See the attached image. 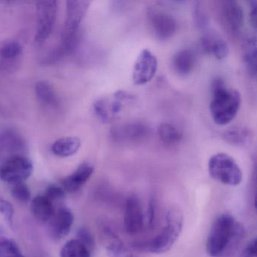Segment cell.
I'll use <instances>...</instances> for the list:
<instances>
[{"label": "cell", "mask_w": 257, "mask_h": 257, "mask_svg": "<svg viewBox=\"0 0 257 257\" xmlns=\"http://www.w3.org/2000/svg\"><path fill=\"white\" fill-rule=\"evenodd\" d=\"M244 228L230 214L218 216L210 228L206 250L211 257H219L237 246L244 235Z\"/></svg>", "instance_id": "cell-1"}, {"label": "cell", "mask_w": 257, "mask_h": 257, "mask_svg": "<svg viewBox=\"0 0 257 257\" xmlns=\"http://www.w3.org/2000/svg\"><path fill=\"white\" fill-rule=\"evenodd\" d=\"M240 95L238 91L225 87L222 79H216L212 85L210 112L216 124L219 125L231 122L238 112Z\"/></svg>", "instance_id": "cell-2"}, {"label": "cell", "mask_w": 257, "mask_h": 257, "mask_svg": "<svg viewBox=\"0 0 257 257\" xmlns=\"http://www.w3.org/2000/svg\"><path fill=\"white\" fill-rule=\"evenodd\" d=\"M183 216L177 208H171L167 213L162 231L149 243L144 244V249L155 254H162L169 250L181 233Z\"/></svg>", "instance_id": "cell-3"}, {"label": "cell", "mask_w": 257, "mask_h": 257, "mask_svg": "<svg viewBox=\"0 0 257 257\" xmlns=\"http://www.w3.org/2000/svg\"><path fill=\"white\" fill-rule=\"evenodd\" d=\"M210 177L228 186H238L243 179L241 170L235 161L225 153H218L208 162Z\"/></svg>", "instance_id": "cell-4"}, {"label": "cell", "mask_w": 257, "mask_h": 257, "mask_svg": "<svg viewBox=\"0 0 257 257\" xmlns=\"http://www.w3.org/2000/svg\"><path fill=\"white\" fill-rule=\"evenodd\" d=\"M34 171L32 162L24 155L12 156L0 166V179L14 184L28 180Z\"/></svg>", "instance_id": "cell-5"}, {"label": "cell", "mask_w": 257, "mask_h": 257, "mask_svg": "<svg viewBox=\"0 0 257 257\" xmlns=\"http://www.w3.org/2000/svg\"><path fill=\"white\" fill-rule=\"evenodd\" d=\"M37 24L35 40L43 43L50 37L53 31L58 12L57 1H38L36 4Z\"/></svg>", "instance_id": "cell-6"}, {"label": "cell", "mask_w": 257, "mask_h": 257, "mask_svg": "<svg viewBox=\"0 0 257 257\" xmlns=\"http://www.w3.org/2000/svg\"><path fill=\"white\" fill-rule=\"evenodd\" d=\"M133 99V96L126 91H116L112 97L97 100L94 103V112L102 122H111L122 110L123 103Z\"/></svg>", "instance_id": "cell-7"}, {"label": "cell", "mask_w": 257, "mask_h": 257, "mask_svg": "<svg viewBox=\"0 0 257 257\" xmlns=\"http://www.w3.org/2000/svg\"><path fill=\"white\" fill-rule=\"evenodd\" d=\"M144 224L145 214L141 199L138 195H129L124 209V227L126 232L135 235L142 231Z\"/></svg>", "instance_id": "cell-8"}, {"label": "cell", "mask_w": 257, "mask_h": 257, "mask_svg": "<svg viewBox=\"0 0 257 257\" xmlns=\"http://www.w3.org/2000/svg\"><path fill=\"white\" fill-rule=\"evenodd\" d=\"M91 2L81 0H70L66 3L67 16L63 31V40L76 36V32L85 18Z\"/></svg>", "instance_id": "cell-9"}, {"label": "cell", "mask_w": 257, "mask_h": 257, "mask_svg": "<svg viewBox=\"0 0 257 257\" xmlns=\"http://www.w3.org/2000/svg\"><path fill=\"white\" fill-rule=\"evenodd\" d=\"M158 61L148 49L141 51L134 65L133 79L135 85H141L150 82L156 75Z\"/></svg>", "instance_id": "cell-10"}, {"label": "cell", "mask_w": 257, "mask_h": 257, "mask_svg": "<svg viewBox=\"0 0 257 257\" xmlns=\"http://www.w3.org/2000/svg\"><path fill=\"white\" fill-rule=\"evenodd\" d=\"M220 19L224 26L232 34L240 32L243 26V11L241 6L234 0H225L219 7Z\"/></svg>", "instance_id": "cell-11"}, {"label": "cell", "mask_w": 257, "mask_h": 257, "mask_svg": "<svg viewBox=\"0 0 257 257\" xmlns=\"http://www.w3.org/2000/svg\"><path fill=\"white\" fill-rule=\"evenodd\" d=\"M149 23L158 40L165 41L172 37L177 31L175 19L168 13L159 10L149 12Z\"/></svg>", "instance_id": "cell-12"}, {"label": "cell", "mask_w": 257, "mask_h": 257, "mask_svg": "<svg viewBox=\"0 0 257 257\" xmlns=\"http://www.w3.org/2000/svg\"><path fill=\"white\" fill-rule=\"evenodd\" d=\"M49 222L51 237L55 240H61L65 237L71 230L74 222V216L68 207H61L55 211Z\"/></svg>", "instance_id": "cell-13"}, {"label": "cell", "mask_w": 257, "mask_h": 257, "mask_svg": "<svg viewBox=\"0 0 257 257\" xmlns=\"http://www.w3.org/2000/svg\"><path fill=\"white\" fill-rule=\"evenodd\" d=\"M148 133V127L143 123L128 122L115 126L111 130L110 135L116 142L130 143L141 141Z\"/></svg>", "instance_id": "cell-14"}, {"label": "cell", "mask_w": 257, "mask_h": 257, "mask_svg": "<svg viewBox=\"0 0 257 257\" xmlns=\"http://www.w3.org/2000/svg\"><path fill=\"white\" fill-rule=\"evenodd\" d=\"M26 150L25 140L14 131L7 130L0 134V156L6 159L12 156L23 155Z\"/></svg>", "instance_id": "cell-15"}, {"label": "cell", "mask_w": 257, "mask_h": 257, "mask_svg": "<svg viewBox=\"0 0 257 257\" xmlns=\"http://www.w3.org/2000/svg\"><path fill=\"white\" fill-rule=\"evenodd\" d=\"M94 173V167L88 162L81 164L76 171L68 177L63 179L61 186L66 192L74 193L79 191Z\"/></svg>", "instance_id": "cell-16"}, {"label": "cell", "mask_w": 257, "mask_h": 257, "mask_svg": "<svg viewBox=\"0 0 257 257\" xmlns=\"http://www.w3.org/2000/svg\"><path fill=\"white\" fill-rule=\"evenodd\" d=\"M103 234L108 257H135L110 225L103 226Z\"/></svg>", "instance_id": "cell-17"}, {"label": "cell", "mask_w": 257, "mask_h": 257, "mask_svg": "<svg viewBox=\"0 0 257 257\" xmlns=\"http://www.w3.org/2000/svg\"><path fill=\"white\" fill-rule=\"evenodd\" d=\"M201 46L205 52L217 59H223L228 55V48L226 42L213 33H208L203 37Z\"/></svg>", "instance_id": "cell-18"}, {"label": "cell", "mask_w": 257, "mask_h": 257, "mask_svg": "<svg viewBox=\"0 0 257 257\" xmlns=\"http://www.w3.org/2000/svg\"><path fill=\"white\" fill-rule=\"evenodd\" d=\"M196 64V55L190 49H182L173 57L172 67L179 75L189 74Z\"/></svg>", "instance_id": "cell-19"}, {"label": "cell", "mask_w": 257, "mask_h": 257, "mask_svg": "<svg viewBox=\"0 0 257 257\" xmlns=\"http://www.w3.org/2000/svg\"><path fill=\"white\" fill-rule=\"evenodd\" d=\"M31 207L34 217L41 222H49L55 213L53 203L44 195L36 196L31 201Z\"/></svg>", "instance_id": "cell-20"}, {"label": "cell", "mask_w": 257, "mask_h": 257, "mask_svg": "<svg viewBox=\"0 0 257 257\" xmlns=\"http://www.w3.org/2000/svg\"><path fill=\"white\" fill-rule=\"evenodd\" d=\"M81 147L80 140L76 137H65L53 143L52 151L56 156L61 158L70 157L79 151Z\"/></svg>", "instance_id": "cell-21"}, {"label": "cell", "mask_w": 257, "mask_h": 257, "mask_svg": "<svg viewBox=\"0 0 257 257\" xmlns=\"http://www.w3.org/2000/svg\"><path fill=\"white\" fill-rule=\"evenodd\" d=\"M243 60L248 71L252 75L256 74V39L255 36L246 39L243 42Z\"/></svg>", "instance_id": "cell-22"}, {"label": "cell", "mask_w": 257, "mask_h": 257, "mask_svg": "<svg viewBox=\"0 0 257 257\" xmlns=\"http://www.w3.org/2000/svg\"><path fill=\"white\" fill-rule=\"evenodd\" d=\"M35 93L37 98L43 104L49 106H56L58 98L52 85L46 81L37 82L35 86Z\"/></svg>", "instance_id": "cell-23"}, {"label": "cell", "mask_w": 257, "mask_h": 257, "mask_svg": "<svg viewBox=\"0 0 257 257\" xmlns=\"http://www.w3.org/2000/svg\"><path fill=\"white\" fill-rule=\"evenodd\" d=\"M61 257H91V252L77 239H73L64 245Z\"/></svg>", "instance_id": "cell-24"}, {"label": "cell", "mask_w": 257, "mask_h": 257, "mask_svg": "<svg viewBox=\"0 0 257 257\" xmlns=\"http://www.w3.org/2000/svg\"><path fill=\"white\" fill-rule=\"evenodd\" d=\"M159 138L167 144H178L182 139V133L173 124L162 123L158 128Z\"/></svg>", "instance_id": "cell-25"}, {"label": "cell", "mask_w": 257, "mask_h": 257, "mask_svg": "<svg viewBox=\"0 0 257 257\" xmlns=\"http://www.w3.org/2000/svg\"><path fill=\"white\" fill-rule=\"evenodd\" d=\"M0 257H25L18 243L9 237H0Z\"/></svg>", "instance_id": "cell-26"}, {"label": "cell", "mask_w": 257, "mask_h": 257, "mask_svg": "<svg viewBox=\"0 0 257 257\" xmlns=\"http://www.w3.org/2000/svg\"><path fill=\"white\" fill-rule=\"evenodd\" d=\"M23 47L20 43L15 40L8 41L0 47V57L4 60L11 61L20 56L22 53Z\"/></svg>", "instance_id": "cell-27"}, {"label": "cell", "mask_w": 257, "mask_h": 257, "mask_svg": "<svg viewBox=\"0 0 257 257\" xmlns=\"http://www.w3.org/2000/svg\"><path fill=\"white\" fill-rule=\"evenodd\" d=\"M224 138L229 144L234 145H242L248 139V133L245 129L240 127H232L228 129L224 134Z\"/></svg>", "instance_id": "cell-28"}, {"label": "cell", "mask_w": 257, "mask_h": 257, "mask_svg": "<svg viewBox=\"0 0 257 257\" xmlns=\"http://www.w3.org/2000/svg\"><path fill=\"white\" fill-rule=\"evenodd\" d=\"M12 186V195L16 198L17 201L21 202L26 203L31 200V192L29 187L27 186L25 182L22 183H14Z\"/></svg>", "instance_id": "cell-29"}, {"label": "cell", "mask_w": 257, "mask_h": 257, "mask_svg": "<svg viewBox=\"0 0 257 257\" xmlns=\"http://www.w3.org/2000/svg\"><path fill=\"white\" fill-rule=\"evenodd\" d=\"M76 236H77V240L84 246H86L90 252L94 249V245H95L94 237L89 229L85 227H82L78 230Z\"/></svg>", "instance_id": "cell-30"}, {"label": "cell", "mask_w": 257, "mask_h": 257, "mask_svg": "<svg viewBox=\"0 0 257 257\" xmlns=\"http://www.w3.org/2000/svg\"><path fill=\"white\" fill-rule=\"evenodd\" d=\"M66 193L67 192L60 185L50 184L46 189L44 195L53 203V201H58V200L65 198Z\"/></svg>", "instance_id": "cell-31"}, {"label": "cell", "mask_w": 257, "mask_h": 257, "mask_svg": "<svg viewBox=\"0 0 257 257\" xmlns=\"http://www.w3.org/2000/svg\"><path fill=\"white\" fill-rule=\"evenodd\" d=\"M194 20L198 28H205L208 23L207 14L201 8L200 3H195V6L194 7Z\"/></svg>", "instance_id": "cell-32"}, {"label": "cell", "mask_w": 257, "mask_h": 257, "mask_svg": "<svg viewBox=\"0 0 257 257\" xmlns=\"http://www.w3.org/2000/svg\"><path fill=\"white\" fill-rule=\"evenodd\" d=\"M0 213L4 216L10 225L13 224L14 209L9 201H6L2 198H0Z\"/></svg>", "instance_id": "cell-33"}, {"label": "cell", "mask_w": 257, "mask_h": 257, "mask_svg": "<svg viewBox=\"0 0 257 257\" xmlns=\"http://www.w3.org/2000/svg\"><path fill=\"white\" fill-rule=\"evenodd\" d=\"M240 257H257L256 256V240L255 238L249 240L243 250L240 252Z\"/></svg>", "instance_id": "cell-34"}, {"label": "cell", "mask_w": 257, "mask_h": 257, "mask_svg": "<svg viewBox=\"0 0 257 257\" xmlns=\"http://www.w3.org/2000/svg\"><path fill=\"white\" fill-rule=\"evenodd\" d=\"M250 11H249V20L250 24L254 28L256 27V12H257V1L252 0L250 3Z\"/></svg>", "instance_id": "cell-35"}]
</instances>
